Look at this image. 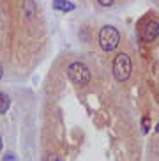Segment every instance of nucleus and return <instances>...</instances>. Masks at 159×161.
<instances>
[{"mask_svg":"<svg viewBox=\"0 0 159 161\" xmlns=\"http://www.w3.org/2000/svg\"><path fill=\"white\" fill-rule=\"evenodd\" d=\"M67 76L78 87H85L90 81V71L83 62H73V64H69L67 66Z\"/></svg>","mask_w":159,"mask_h":161,"instance_id":"nucleus-1","label":"nucleus"},{"mask_svg":"<svg viewBox=\"0 0 159 161\" xmlns=\"http://www.w3.org/2000/svg\"><path fill=\"white\" fill-rule=\"evenodd\" d=\"M118 43H120V34L115 27L106 25V27L101 29V32H99V46L103 48L104 52H113L118 46Z\"/></svg>","mask_w":159,"mask_h":161,"instance_id":"nucleus-2","label":"nucleus"},{"mask_svg":"<svg viewBox=\"0 0 159 161\" xmlns=\"http://www.w3.org/2000/svg\"><path fill=\"white\" fill-rule=\"evenodd\" d=\"M131 58L127 53H118L113 60V75L117 81H126L131 76Z\"/></svg>","mask_w":159,"mask_h":161,"instance_id":"nucleus-3","label":"nucleus"},{"mask_svg":"<svg viewBox=\"0 0 159 161\" xmlns=\"http://www.w3.org/2000/svg\"><path fill=\"white\" fill-rule=\"evenodd\" d=\"M159 36V23L156 19H147L145 23L141 25V39L145 43H152L156 41Z\"/></svg>","mask_w":159,"mask_h":161,"instance_id":"nucleus-4","label":"nucleus"},{"mask_svg":"<svg viewBox=\"0 0 159 161\" xmlns=\"http://www.w3.org/2000/svg\"><path fill=\"white\" fill-rule=\"evenodd\" d=\"M23 14L27 16V19H32L37 14V7L34 0H23Z\"/></svg>","mask_w":159,"mask_h":161,"instance_id":"nucleus-5","label":"nucleus"},{"mask_svg":"<svg viewBox=\"0 0 159 161\" xmlns=\"http://www.w3.org/2000/svg\"><path fill=\"white\" fill-rule=\"evenodd\" d=\"M9 104H11V99L7 94H0V115L5 114L9 110Z\"/></svg>","mask_w":159,"mask_h":161,"instance_id":"nucleus-6","label":"nucleus"},{"mask_svg":"<svg viewBox=\"0 0 159 161\" xmlns=\"http://www.w3.org/2000/svg\"><path fill=\"white\" fill-rule=\"evenodd\" d=\"M53 7L55 9H60V11H73L74 9V5L69 4V2H64V0H55L53 2Z\"/></svg>","mask_w":159,"mask_h":161,"instance_id":"nucleus-7","label":"nucleus"},{"mask_svg":"<svg viewBox=\"0 0 159 161\" xmlns=\"http://www.w3.org/2000/svg\"><path fill=\"white\" fill-rule=\"evenodd\" d=\"M46 161H64V158L60 154H48Z\"/></svg>","mask_w":159,"mask_h":161,"instance_id":"nucleus-8","label":"nucleus"},{"mask_svg":"<svg viewBox=\"0 0 159 161\" xmlns=\"http://www.w3.org/2000/svg\"><path fill=\"white\" fill-rule=\"evenodd\" d=\"M113 2L115 0H97V4L103 5V7H110V5H113Z\"/></svg>","mask_w":159,"mask_h":161,"instance_id":"nucleus-9","label":"nucleus"},{"mask_svg":"<svg viewBox=\"0 0 159 161\" xmlns=\"http://www.w3.org/2000/svg\"><path fill=\"white\" fill-rule=\"evenodd\" d=\"M4 161H16V156L14 154H11V152H7L4 156Z\"/></svg>","mask_w":159,"mask_h":161,"instance_id":"nucleus-10","label":"nucleus"},{"mask_svg":"<svg viewBox=\"0 0 159 161\" xmlns=\"http://www.w3.org/2000/svg\"><path fill=\"white\" fill-rule=\"evenodd\" d=\"M141 124H143V131H149V117H145L143 120H141Z\"/></svg>","mask_w":159,"mask_h":161,"instance_id":"nucleus-11","label":"nucleus"},{"mask_svg":"<svg viewBox=\"0 0 159 161\" xmlns=\"http://www.w3.org/2000/svg\"><path fill=\"white\" fill-rule=\"evenodd\" d=\"M2 75H4V71H2V66H0V78H2Z\"/></svg>","mask_w":159,"mask_h":161,"instance_id":"nucleus-12","label":"nucleus"},{"mask_svg":"<svg viewBox=\"0 0 159 161\" xmlns=\"http://www.w3.org/2000/svg\"><path fill=\"white\" fill-rule=\"evenodd\" d=\"M0 151H2V138H0Z\"/></svg>","mask_w":159,"mask_h":161,"instance_id":"nucleus-13","label":"nucleus"},{"mask_svg":"<svg viewBox=\"0 0 159 161\" xmlns=\"http://www.w3.org/2000/svg\"><path fill=\"white\" fill-rule=\"evenodd\" d=\"M157 131H159V126H157Z\"/></svg>","mask_w":159,"mask_h":161,"instance_id":"nucleus-14","label":"nucleus"}]
</instances>
